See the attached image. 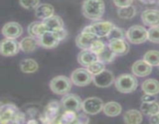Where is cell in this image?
<instances>
[{
    "label": "cell",
    "mask_w": 159,
    "mask_h": 124,
    "mask_svg": "<svg viewBox=\"0 0 159 124\" xmlns=\"http://www.w3.org/2000/svg\"><path fill=\"white\" fill-rule=\"evenodd\" d=\"M26 116L20 111L17 106L12 103H6L0 108L1 123H23L26 122Z\"/></svg>",
    "instance_id": "cell-1"
},
{
    "label": "cell",
    "mask_w": 159,
    "mask_h": 124,
    "mask_svg": "<svg viewBox=\"0 0 159 124\" xmlns=\"http://www.w3.org/2000/svg\"><path fill=\"white\" fill-rule=\"evenodd\" d=\"M82 12L85 18L92 20H99L105 12V3L103 0H84Z\"/></svg>",
    "instance_id": "cell-2"
},
{
    "label": "cell",
    "mask_w": 159,
    "mask_h": 124,
    "mask_svg": "<svg viewBox=\"0 0 159 124\" xmlns=\"http://www.w3.org/2000/svg\"><path fill=\"white\" fill-rule=\"evenodd\" d=\"M115 87L120 93L128 94L138 88V82L134 74H123L115 79Z\"/></svg>",
    "instance_id": "cell-3"
},
{
    "label": "cell",
    "mask_w": 159,
    "mask_h": 124,
    "mask_svg": "<svg viewBox=\"0 0 159 124\" xmlns=\"http://www.w3.org/2000/svg\"><path fill=\"white\" fill-rule=\"evenodd\" d=\"M72 82L71 78L65 75H58L54 77L50 82V88L56 95H65L69 93L71 89Z\"/></svg>",
    "instance_id": "cell-4"
},
{
    "label": "cell",
    "mask_w": 159,
    "mask_h": 124,
    "mask_svg": "<svg viewBox=\"0 0 159 124\" xmlns=\"http://www.w3.org/2000/svg\"><path fill=\"white\" fill-rule=\"evenodd\" d=\"M126 37L134 44H141L148 40V29L140 25H134L126 32Z\"/></svg>",
    "instance_id": "cell-5"
},
{
    "label": "cell",
    "mask_w": 159,
    "mask_h": 124,
    "mask_svg": "<svg viewBox=\"0 0 159 124\" xmlns=\"http://www.w3.org/2000/svg\"><path fill=\"white\" fill-rule=\"evenodd\" d=\"M61 103L57 101H51L44 108L43 113L40 116V120L43 123H52L55 122L58 119Z\"/></svg>",
    "instance_id": "cell-6"
},
{
    "label": "cell",
    "mask_w": 159,
    "mask_h": 124,
    "mask_svg": "<svg viewBox=\"0 0 159 124\" xmlns=\"http://www.w3.org/2000/svg\"><path fill=\"white\" fill-rule=\"evenodd\" d=\"M71 80L76 86H86L93 81V75L87 68H77L71 73Z\"/></svg>",
    "instance_id": "cell-7"
},
{
    "label": "cell",
    "mask_w": 159,
    "mask_h": 124,
    "mask_svg": "<svg viewBox=\"0 0 159 124\" xmlns=\"http://www.w3.org/2000/svg\"><path fill=\"white\" fill-rule=\"evenodd\" d=\"M82 102L83 101L79 95L68 93L62 97L60 103L65 110H71L77 113L82 109Z\"/></svg>",
    "instance_id": "cell-8"
},
{
    "label": "cell",
    "mask_w": 159,
    "mask_h": 124,
    "mask_svg": "<svg viewBox=\"0 0 159 124\" xmlns=\"http://www.w3.org/2000/svg\"><path fill=\"white\" fill-rule=\"evenodd\" d=\"M103 102L98 97L87 98L82 102V110L89 115L98 114L103 109Z\"/></svg>",
    "instance_id": "cell-9"
},
{
    "label": "cell",
    "mask_w": 159,
    "mask_h": 124,
    "mask_svg": "<svg viewBox=\"0 0 159 124\" xmlns=\"http://www.w3.org/2000/svg\"><path fill=\"white\" fill-rule=\"evenodd\" d=\"M20 51V43L16 39L6 38L0 43V53L4 57H12L18 54Z\"/></svg>",
    "instance_id": "cell-10"
},
{
    "label": "cell",
    "mask_w": 159,
    "mask_h": 124,
    "mask_svg": "<svg viewBox=\"0 0 159 124\" xmlns=\"http://www.w3.org/2000/svg\"><path fill=\"white\" fill-rule=\"evenodd\" d=\"M39 45L46 49L54 48L61 41L56 31L47 30L39 39Z\"/></svg>",
    "instance_id": "cell-11"
},
{
    "label": "cell",
    "mask_w": 159,
    "mask_h": 124,
    "mask_svg": "<svg viewBox=\"0 0 159 124\" xmlns=\"http://www.w3.org/2000/svg\"><path fill=\"white\" fill-rule=\"evenodd\" d=\"M93 83L99 88H108L115 82L113 72L110 70H103L99 74L93 75Z\"/></svg>",
    "instance_id": "cell-12"
},
{
    "label": "cell",
    "mask_w": 159,
    "mask_h": 124,
    "mask_svg": "<svg viewBox=\"0 0 159 124\" xmlns=\"http://www.w3.org/2000/svg\"><path fill=\"white\" fill-rule=\"evenodd\" d=\"M108 46L116 54V56H124L130 51L129 43L124 39H110L108 42Z\"/></svg>",
    "instance_id": "cell-13"
},
{
    "label": "cell",
    "mask_w": 159,
    "mask_h": 124,
    "mask_svg": "<svg viewBox=\"0 0 159 124\" xmlns=\"http://www.w3.org/2000/svg\"><path fill=\"white\" fill-rule=\"evenodd\" d=\"M23 27L16 22H9L3 26L2 33L6 38L16 39L23 34Z\"/></svg>",
    "instance_id": "cell-14"
},
{
    "label": "cell",
    "mask_w": 159,
    "mask_h": 124,
    "mask_svg": "<svg viewBox=\"0 0 159 124\" xmlns=\"http://www.w3.org/2000/svg\"><path fill=\"white\" fill-rule=\"evenodd\" d=\"M93 29V33L98 37H107L109 34L110 33L113 28L115 27V25L112 23L111 22H99V23H93L91 24Z\"/></svg>",
    "instance_id": "cell-15"
},
{
    "label": "cell",
    "mask_w": 159,
    "mask_h": 124,
    "mask_svg": "<svg viewBox=\"0 0 159 124\" xmlns=\"http://www.w3.org/2000/svg\"><path fill=\"white\" fill-rule=\"evenodd\" d=\"M141 20L145 26H159L158 9H147L141 13Z\"/></svg>",
    "instance_id": "cell-16"
},
{
    "label": "cell",
    "mask_w": 159,
    "mask_h": 124,
    "mask_svg": "<svg viewBox=\"0 0 159 124\" xmlns=\"http://www.w3.org/2000/svg\"><path fill=\"white\" fill-rule=\"evenodd\" d=\"M152 71V66L143 60H138L132 65V72L138 77H146Z\"/></svg>",
    "instance_id": "cell-17"
},
{
    "label": "cell",
    "mask_w": 159,
    "mask_h": 124,
    "mask_svg": "<svg viewBox=\"0 0 159 124\" xmlns=\"http://www.w3.org/2000/svg\"><path fill=\"white\" fill-rule=\"evenodd\" d=\"M77 60L78 62H79L82 66L87 68V67H89L93 63L97 61L99 59H98L97 54H95V53L93 52V51H92L90 49H87L82 50V51L79 53Z\"/></svg>",
    "instance_id": "cell-18"
},
{
    "label": "cell",
    "mask_w": 159,
    "mask_h": 124,
    "mask_svg": "<svg viewBox=\"0 0 159 124\" xmlns=\"http://www.w3.org/2000/svg\"><path fill=\"white\" fill-rule=\"evenodd\" d=\"M98 37L95 34L82 32L76 37L75 43L81 50L90 49L92 43Z\"/></svg>",
    "instance_id": "cell-19"
},
{
    "label": "cell",
    "mask_w": 159,
    "mask_h": 124,
    "mask_svg": "<svg viewBox=\"0 0 159 124\" xmlns=\"http://www.w3.org/2000/svg\"><path fill=\"white\" fill-rule=\"evenodd\" d=\"M54 8L52 5L48 3L40 4L35 9V16L38 19L43 20L54 15Z\"/></svg>",
    "instance_id": "cell-20"
},
{
    "label": "cell",
    "mask_w": 159,
    "mask_h": 124,
    "mask_svg": "<svg viewBox=\"0 0 159 124\" xmlns=\"http://www.w3.org/2000/svg\"><path fill=\"white\" fill-rule=\"evenodd\" d=\"M39 45L38 39L34 37H24L21 41L20 42V50L24 53H31L36 50L37 46Z\"/></svg>",
    "instance_id": "cell-21"
},
{
    "label": "cell",
    "mask_w": 159,
    "mask_h": 124,
    "mask_svg": "<svg viewBox=\"0 0 159 124\" xmlns=\"http://www.w3.org/2000/svg\"><path fill=\"white\" fill-rule=\"evenodd\" d=\"M27 30L30 36L39 40L40 37L48 29L43 22H33L28 26Z\"/></svg>",
    "instance_id": "cell-22"
},
{
    "label": "cell",
    "mask_w": 159,
    "mask_h": 124,
    "mask_svg": "<svg viewBox=\"0 0 159 124\" xmlns=\"http://www.w3.org/2000/svg\"><path fill=\"white\" fill-rule=\"evenodd\" d=\"M124 121L127 124H140L143 121L142 113L137 109L127 110L124 115Z\"/></svg>",
    "instance_id": "cell-23"
},
{
    "label": "cell",
    "mask_w": 159,
    "mask_h": 124,
    "mask_svg": "<svg viewBox=\"0 0 159 124\" xmlns=\"http://www.w3.org/2000/svg\"><path fill=\"white\" fill-rule=\"evenodd\" d=\"M141 89L146 94L156 95L159 93V82L156 79H147L141 85Z\"/></svg>",
    "instance_id": "cell-24"
},
{
    "label": "cell",
    "mask_w": 159,
    "mask_h": 124,
    "mask_svg": "<svg viewBox=\"0 0 159 124\" xmlns=\"http://www.w3.org/2000/svg\"><path fill=\"white\" fill-rule=\"evenodd\" d=\"M48 30L56 31L64 28V21L59 16L53 15L52 16L43 20Z\"/></svg>",
    "instance_id": "cell-25"
},
{
    "label": "cell",
    "mask_w": 159,
    "mask_h": 124,
    "mask_svg": "<svg viewBox=\"0 0 159 124\" xmlns=\"http://www.w3.org/2000/svg\"><path fill=\"white\" fill-rule=\"evenodd\" d=\"M102 111H103L104 114L107 115V116L115 117L120 114L122 112V107H121L120 104L116 102H109L104 104Z\"/></svg>",
    "instance_id": "cell-26"
},
{
    "label": "cell",
    "mask_w": 159,
    "mask_h": 124,
    "mask_svg": "<svg viewBox=\"0 0 159 124\" xmlns=\"http://www.w3.org/2000/svg\"><path fill=\"white\" fill-rule=\"evenodd\" d=\"M141 111L146 116H152L159 113V104L155 101L142 102L141 105Z\"/></svg>",
    "instance_id": "cell-27"
},
{
    "label": "cell",
    "mask_w": 159,
    "mask_h": 124,
    "mask_svg": "<svg viewBox=\"0 0 159 124\" xmlns=\"http://www.w3.org/2000/svg\"><path fill=\"white\" fill-rule=\"evenodd\" d=\"M20 69L23 73L26 74H30V73H34L38 70L39 64L34 59H25L20 62Z\"/></svg>",
    "instance_id": "cell-28"
},
{
    "label": "cell",
    "mask_w": 159,
    "mask_h": 124,
    "mask_svg": "<svg viewBox=\"0 0 159 124\" xmlns=\"http://www.w3.org/2000/svg\"><path fill=\"white\" fill-rule=\"evenodd\" d=\"M116 55L110 47L108 44L106 46L105 49L102 51L99 54H98V59L104 64H110L115 60Z\"/></svg>",
    "instance_id": "cell-29"
},
{
    "label": "cell",
    "mask_w": 159,
    "mask_h": 124,
    "mask_svg": "<svg viewBox=\"0 0 159 124\" xmlns=\"http://www.w3.org/2000/svg\"><path fill=\"white\" fill-rule=\"evenodd\" d=\"M137 14V9L135 6H130L127 7L119 8L117 10L118 16L123 20H130L134 18Z\"/></svg>",
    "instance_id": "cell-30"
},
{
    "label": "cell",
    "mask_w": 159,
    "mask_h": 124,
    "mask_svg": "<svg viewBox=\"0 0 159 124\" xmlns=\"http://www.w3.org/2000/svg\"><path fill=\"white\" fill-rule=\"evenodd\" d=\"M76 119H77L76 112L71 111V110H65L61 116L58 117V120L56 121V122H60V123L63 124L75 123Z\"/></svg>",
    "instance_id": "cell-31"
},
{
    "label": "cell",
    "mask_w": 159,
    "mask_h": 124,
    "mask_svg": "<svg viewBox=\"0 0 159 124\" xmlns=\"http://www.w3.org/2000/svg\"><path fill=\"white\" fill-rule=\"evenodd\" d=\"M144 60L152 66H159V51H148L144 55Z\"/></svg>",
    "instance_id": "cell-32"
},
{
    "label": "cell",
    "mask_w": 159,
    "mask_h": 124,
    "mask_svg": "<svg viewBox=\"0 0 159 124\" xmlns=\"http://www.w3.org/2000/svg\"><path fill=\"white\" fill-rule=\"evenodd\" d=\"M106 64L102 63V61L98 60L97 61L94 62L92 64H90L89 66L87 67V69L88 71L91 73L93 75H96V74H99L101 71H102L103 70L106 69Z\"/></svg>",
    "instance_id": "cell-33"
},
{
    "label": "cell",
    "mask_w": 159,
    "mask_h": 124,
    "mask_svg": "<svg viewBox=\"0 0 159 124\" xmlns=\"http://www.w3.org/2000/svg\"><path fill=\"white\" fill-rule=\"evenodd\" d=\"M148 40L155 43H159V26H153L148 29Z\"/></svg>",
    "instance_id": "cell-34"
},
{
    "label": "cell",
    "mask_w": 159,
    "mask_h": 124,
    "mask_svg": "<svg viewBox=\"0 0 159 124\" xmlns=\"http://www.w3.org/2000/svg\"><path fill=\"white\" fill-rule=\"evenodd\" d=\"M106 46L107 45L104 43L103 41H102V40L97 38L93 42L91 46H90V50L98 55V54H100L105 49Z\"/></svg>",
    "instance_id": "cell-35"
},
{
    "label": "cell",
    "mask_w": 159,
    "mask_h": 124,
    "mask_svg": "<svg viewBox=\"0 0 159 124\" xmlns=\"http://www.w3.org/2000/svg\"><path fill=\"white\" fill-rule=\"evenodd\" d=\"M40 0H20V4L24 9H36L39 6Z\"/></svg>",
    "instance_id": "cell-36"
},
{
    "label": "cell",
    "mask_w": 159,
    "mask_h": 124,
    "mask_svg": "<svg viewBox=\"0 0 159 124\" xmlns=\"http://www.w3.org/2000/svg\"><path fill=\"white\" fill-rule=\"evenodd\" d=\"M125 36H126V33L125 32H124V29H121V28H118L115 26L107 37L109 38V40L113 38L124 39V37H125Z\"/></svg>",
    "instance_id": "cell-37"
},
{
    "label": "cell",
    "mask_w": 159,
    "mask_h": 124,
    "mask_svg": "<svg viewBox=\"0 0 159 124\" xmlns=\"http://www.w3.org/2000/svg\"><path fill=\"white\" fill-rule=\"evenodd\" d=\"M113 1L115 6L119 8H123L131 6L134 0H113Z\"/></svg>",
    "instance_id": "cell-38"
},
{
    "label": "cell",
    "mask_w": 159,
    "mask_h": 124,
    "mask_svg": "<svg viewBox=\"0 0 159 124\" xmlns=\"http://www.w3.org/2000/svg\"><path fill=\"white\" fill-rule=\"evenodd\" d=\"M89 122V118L88 116L81 113V114L77 115V119H76L75 123H88Z\"/></svg>",
    "instance_id": "cell-39"
},
{
    "label": "cell",
    "mask_w": 159,
    "mask_h": 124,
    "mask_svg": "<svg viewBox=\"0 0 159 124\" xmlns=\"http://www.w3.org/2000/svg\"><path fill=\"white\" fill-rule=\"evenodd\" d=\"M155 99H156L155 95H154L146 94V93H144V95L141 97L142 102H152V101H155Z\"/></svg>",
    "instance_id": "cell-40"
},
{
    "label": "cell",
    "mask_w": 159,
    "mask_h": 124,
    "mask_svg": "<svg viewBox=\"0 0 159 124\" xmlns=\"http://www.w3.org/2000/svg\"><path fill=\"white\" fill-rule=\"evenodd\" d=\"M56 32H57L59 37H60L61 40H65V39L66 38L67 35H68V33H67L66 29H65V28H61V29H57V30H56Z\"/></svg>",
    "instance_id": "cell-41"
},
{
    "label": "cell",
    "mask_w": 159,
    "mask_h": 124,
    "mask_svg": "<svg viewBox=\"0 0 159 124\" xmlns=\"http://www.w3.org/2000/svg\"><path fill=\"white\" fill-rule=\"evenodd\" d=\"M149 122L152 124H159V113L151 116Z\"/></svg>",
    "instance_id": "cell-42"
},
{
    "label": "cell",
    "mask_w": 159,
    "mask_h": 124,
    "mask_svg": "<svg viewBox=\"0 0 159 124\" xmlns=\"http://www.w3.org/2000/svg\"><path fill=\"white\" fill-rule=\"evenodd\" d=\"M140 1L145 4H152V3H155V0H140Z\"/></svg>",
    "instance_id": "cell-43"
},
{
    "label": "cell",
    "mask_w": 159,
    "mask_h": 124,
    "mask_svg": "<svg viewBox=\"0 0 159 124\" xmlns=\"http://www.w3.org/2000/svg\"><path fill=\"white\" fill-rule=\"evenodd\" d=\"M27 123H37V121L32 119V120L27 121Z\"/></svg>",
    "instance_id": "cell-44"
},
{
    "label": "cell",
    "mask_w": 159,
    "mask_h": 124,
    "mask_svg": "<svg viewBox=\"0 0 159 124\" xmlns=\"http://www.w3.org/2000/svg\"><path fill=\"white\" fill-rule=\"evenodd\" d=\"M155 3H156V4L159 5V0H155Z\"/></svg>",
    "instance_id": "cell-45"
},
{
    "label": "cell",
    "mask_w": 159,
    "mask_h": 124,
    "mask_svg": "<svg viewBox=\"0 0 159 124\" xmlns=\"http://www.w3.org/2000/svg\"><path fill=\"white\" fill-rule=\"evenodd\" d=\"M158 68H159V66H158Z\"/></svg>",
    "instance_id": "cell-46"
}]
</instances>
